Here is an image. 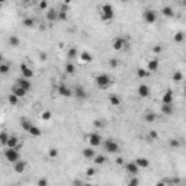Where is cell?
Wrapping results in <instances>:
<instances>
[{
	"label": "cell",
	"instance_id": "cell-32",
	"mask_svg": "<svg viewBox=\"0 0 186 186\" xmlns=\"http://www.w3.org/2000/svg\"><path fill=\"white\" fill-rule=\"evenodd\" d=\"M9 44L12 45V47H19V44H21V41H19V38L18 36H15V35H12L10 38H9Z\"/></svg>",
	"mask_w": 186,
	"mask_h": 186
},
{
	"label": "cell",
	"instance_id": "cell-38",
	"mask_svg": "<svg viewBox=\"0 0 186 186\" xmlns=\"http://www.w3.org/2000/svg\"><path fill=\"white\" fill-rule=\"evenodd\" d=\"M169 145H170L172 148H177V147H180V141H179L177 138H172V140L169 141Z\"/></svg>",
	"mask_w": 186,
	"mask_h": 186
},
{
	"label": "cell",
	"instance_id": "cell-12",
	"mask_svg": "<svg viewBox=\"0 0 186 186\" xmlns=\"http://www.w3.org/2000/svg\"><path fill=\"white\" fill-rule=\"evenodd\" d=\"M16 84H18V86H21L22 89H25L26 92H28L29 89L32 87L31 82H29L28 79H23V77H21V79H18V80H16Z\"/></svg>",
	"mask_w": 186,
	"mask_h": 186
},
{
	"label": "cell",
	"instance_id": "cell-28",
	"mask_svg": "<svg viewBox=\"0 0 186 186\" xmlns=\"http://www.w3.org/2000/svg\"><path fill=\"white\" fill-rule=\"evenodd\" d=\"M21 127H22L25 131L29 132V131H31V128H32L33 125H32V124H31V122H29L28 119H21Z\"/></svg>",
	"mask_w": 186,
	"mask_h": 186
},
{
	"label": "cell",
	"instance_id": "cell-37",
	"mask_svg": "<svg viewBox=\"0 0 186 186\" xmlns=\"http://www.w3.org/2000/svg\"><path fill=\"white\" fill-rule=\"evenodd\" d=\"M144 119L147 121V122H154V121H156V113H153V112H148V113H145Z\"/></svg>",
	"mask_w": 186,
	"mask_h": 186
},
{
	"label": "cell",
	"instance_id": "cell-2",
	"mask_svg": "<svg viewBox=\"0 0 186 186\" xmlns=\"http://www.w3.org/2000/svg\"><path fill=\"white\" fill-rule=\"evenodd\" d=\"M95 82H96V84H98V87L100 89H108L110 86V77L108 74H105V73H102V74H98V76L95 77Z\"/></svg>",
	"mask_w": 186,
	"mask_h": 186
},
{
	"label": "cell",
	"instance_id": "cell-19",
	"mask_svg": "<svg viewBox=\"0 0 186 186\" xmlns=\"http://www.w3.org/2000/svg\"><path fill=\"white\" fill-rule=\"evenodd\" d=\"M25 169H26V162L19 160L18 163H15V172H16V173H23Z\"/></svg>",
	"mask_w": 186,
	"mask_h": 186
},
{
	"label": "cell",
	"instance_id": "cell-48",
	"mask_svg": "<svg viewBox=\"0 0 186 186\" xmlns=\"http://www.w3.org/2000/svg\"><path fill=\"white\" fill-rule=\"evenodd\" d=\"M38 186H48V180L45 179V177H42V179H39L38 180V183H36Z\"/></svg>",
	"mask_w": 186,
	"mask_h": 186
},
{
	"label": "cell",
	"instance_id": "cell-20",
	"mask_svg": "<svg viewBox=\"0 0 186 186\" xmlns=\"http://www.w3.org/2000/svg\"><path fill=\"white\" fill-rule=\"evenodd\" d=\"M74 96H76L77 99H84L86 98V90L83 87H80V86H77V87L74 89Z\"/></svg>",
	"mask_w": 186,
	"mask_h": 186
},
{
	"label": "cell",
	"instance_id": "cell-15",
	"mask_svg": "<svg viewBox=\"0 0 186 186\" xmlns=\"http://www.w3.org/2000/svg\"><path fill=\"white\" fill-rule=\"evenodd\" d=\"M12 93H13V95H16L18 98L21 99V98H25V95H26V90H25V89H22L21 86H18V84H16L15 87L12 89Z\"/></svg>",
	"mask_w": 186,
	"mask_h": 186
},
{
	"label": "cell",
	"instance_id": "cell-14",
	"mask_svg": "<svg viewBox=\"0 0 186 186\" xmlns=\"http://www.w3.org/2000/svg\"><path fill=\"white\" fill-rule=\"evenodd\" d=\"M137 92H138V95H140L141 98H147V96L150 95V87H148L147 84H140Z\"/></svg>",
	"mask_w": 186,
	"mask_h": 186
},
{
	"label": "cell",
	"instance_id": "cell-17",
	"mask_svg": "<svg viewBox=\"0 0 186 186\" xmlns=\"http://www.w3.org/2000/svg\"><path fill=\"white\" fill-rule=\"evenodd\" d=\"M157 70H159V61H157V60H150L148 64H147V71L156 73Z\"/></svg>",
	"mask_w": 186,
	"mask_h": 186
},
{
	"label": "cell",
	"instance_id": "cell-35",
	"mask_svg": "<svg viewBox=\"0 0 186 186\" xmlns=\"http://www.w3.org/2000/svg\"><path fill=\"white\" fill-rule=\"evenodd\" d=\"M9 70H10L9 64H6V63H1V64H0V73H1V74H7Z\"/></svg>",
	"mask_w": 186,
	"mask_h": 186
},
{
	"label": "cell",
	"instance_id": "cell-5",
	"mask_svg": "<svg viewBox=\"0 0 186 186\" xmlns=\"http://www.w3.org/2000/svg\"><path fill=\"white\" fill-rule=\"evenodd\" d=\"M89 144H90V147H98L102 144V137L99 135L98 132H92V134H89Z\"/></svg>",
	"mask_w": 186,
	"mask_h": 186
},
{
	"label": "cell",
	"instance_id": "cell-6",
	"mask_svg": "<svg viewBox=\"0 0 186 186\" xmlns=\"http://www.w3.org/2000/svg\"><path fill=\"white\" fill-rule=\"evenodd\" d=\"M58 95H60V96H64V98H71V96H74V90L67 87L66 84H60V86H58Z\"/></svg>",
	"mask_w": 186,
	"mask_h": 186
},
{
	"label": "cell",
	"instance_id": "cell-52",
	"mask_svg": "<svg viewBox=\"0 0 186 186\" xmlns=\"http://www.w3.org/2000/svg\"><path fill=\"white\" fill-rule=\"evenodd\" d=\"M116 164L122 166V164H124V159H122V157H118V159H116Z\"/></svg>",
	"mask_w": 186,
	"mask_h": 186
},
{
	"label": "cell",
	"instance_id": "cell-45",
	"mask_svg": "<svg viewBox=\"0 0 186 186\" xmlns=\"http://www.w3.org/2000/svg\"><path fill=\"white\" fill-rule=\"evenodd\" d=\"M109 66L112 67V68H115V67L119 66V61H118L116 58H110V60H109Z\"/></svg>",
	"mask_w": 186,
	"mask_h": 186
},
{
	"label": "cell",
	"instance_id": "cell-55",
	"mask_svg": "<svg viewBox=\"0 0 186 186\" xmlns=\"http://www.w3.org/2000/svg\"><path fill=\"white\" fill-rule=\"evenodd\" d=\"M84 186H93V185H90V183H86V185H84Z\"/></svg>",
	"mask_w": 186,
	"mask_h": 186
},
{
	"label": "cell",
	"instance_id": "cell-30",
	"mask_svg": "<svg viewBox=\"0 0 186 186\" xmlns=\"http://www.w3.org/2000/svg\"><path fill=\"white\" fill-rule=\"evenodd\" d=\"M67 58H68V60H74V58H77V50L74 47H71V48L67 51Z\"/></svg>",
	"mask_w": 186,
	"mask_h": 186
},
{
	"label": "cell",
	"instance_id": "cell-8",
	"mask_svg": "<svg viewBox=\"0 0 186 186\" xmlns=\"http://www.w3.org/2000/svg\"><path fill=\"white\" fill-rule=\"evenodd\" d=\"M21 73H22L23 79H28V80L33 77V71L31 70V67L28 66V64H25V63H22V64H21Z\"/></svg>",
	"mask_w": 186,
	"mask_h": 186
},
{
	"label": "cell",
	"instance_id": "cell-49",
	"mask_svg": "<svg viewBox=\"0 0 186 186\" xmlns=\"http://www.w3.org/2000/svg\"><path fill=\"white\" fill-rule=\"evenodd\" d=\"M153 51L156 53V54H159V53H162V51H163V47H162V45H154Z\"/></svg>",
	"mask_w": 186,
	"mask_h": 186
},
{
	"label": "cell",
	"instance_id": "cell-34",
	"mask_svg": "<svg viewBox=\"0 0 186 186\" xmlns=\"http://www.w3.org/2000/svg\"><path fill=\"white\" fill-rule=\"evenodd\" d=\"M23 26H26V28H31V26H33V23H35V21H33L32 18H25L22 21Z\"/></svg>",
	"mask_w": 186,
	"mask_h": 186
},
{
	"label": "cell",
	"instance_id": "cell-51",
	"mask_svg": "<svg viewBox=\"0 0 186 186\" xmlns=\"http://www.w3.org/2000/svg\"><path fill=\"white\" fill-rule=\"evenodd\" d=\"M93 125H95L96 128H99V127H103V125H105V122H103V121H95V122H93Z\"/></svg>",
	"mask_w": 186,
	"mask_h": 186
},
{
	"label": "cell",
	"instance_id": "cell-11",
	"mask_svg": "<svg viewBox=\"0 0 186 186\" xmlns=\"http://www.w3.org/2000/svg\"><path fill=\"white\" fill-rule=\"evenodd\" d=\"M124 47H125V39H124V38H115V39H113L112 48H113L115 51H121Z\"/></svg>",
	"mask_w": 186,
	"mask_h": 186
},
{
	"label": "cell",
	"instance_id": "cell-31",
	"mask_svg": "<svg viewBox=\"0 0 186 186\" xmlns=\"http://www.w3.org/2000/svg\"><path fill=\"white\" fill-rule=\"evenodd\" d=\"M64 68H66V73H67V74H73V73L76 71V66H74L73 63H70V61H68V63L66 64V67H64Z\"/></svg>",
	"mask_w": 186,
	"mask_h": 186
},
{
	"label": "cell",
	"instance_id": "cell-26",
	"mask_svg": "<svg viewBox=\"0 0 186 186\" xmlns=\"http://www.w3.org/2000/svg\"><path fill=\"white\" fill-rule=\"evenodd\" d=\"M109 102L112 106H119L121 105V98L119 96H116V95H110L109 96Z\"/></svg>",
	"mask_w": 186,
	"mask_h": 186
},
{
	"label": "cell",
	"instance_id": "cell-25",
	"mask_svg": "<svg viewBox=\"0 0 186 186\" xmlns=\"http://www.w3.org/2000/svg\"><path fill=\"white\" fill-rule=\"evenodd\" d=\"M162 112L164 115H172L175 109H173V105H162Z\"/></svg>",
	"mask_w": 186,
	"mask_h": 186
},
{
	"label": "cell",
	"instance_id": "cell-56",
	"mask_svg": "<svg viewBox=\"0 0 186 186\" xmlns=\"http://www.w3.org/2000/svg\"><path fill=\"white\" fill-rule=\"evenodd\" d=\"M183 6H186V1H183Z\"/></svg>",
	"mask_w": 186,
	"mask_h": 186
},
{
	"label": "cell",
	"instance_id": "cell-13",
	"mask_svg": "<svg viewBox=\"0 0 186 186\" xmlns=\"http://www.w3.org/2000/svg\"><path fill=\"white\" fill-rule=\"evenodd\" d=\"M47 21H50V22L58 21V10H55V9H48V12H47Z\"/></svg>",
	"mask_w": 186,
	"mask_h": 186
},
{
	"label": "cell",
	"instance_id": "cell-39",
	"mask_svg": "<svg viewBox=\"0 0 186 186\" xmlns=\"http://www.w3.org/2000/svg\"><path fill=\"white\" fill-rule=\"evenodd\" d=\"M147 74H148V71H147L145 68H138V70H137V76L140 77V79H144V77H147Z\"/></svg>",
	"mask_w": 186,
	"mask_h": 186
},
{
	"label": "cell",
	"instance_id": "cell-43",
	"mask_svg": "<svg viewBox=\"0 0 186 186\" xmlns=\"http://www.w3.org/2000/svg\"><path fill=\"white\" fill-rule=\"evenodd\" d=\"M128 186H140V180H138V179H137V177L134 176L131 180L128 182Z\"/></svg>",
	"mask_w": 186,
	"mask_h": 186
},
{
	"label": "cell",
	"instance_id": "cell-47",
	"mask_svg": "<svg viewBox=\"0 0 186 186\" xmlns=\"http://www.w3.org/2000/svg\"><path fill=\"white\" fill-rule=\"evenodd\" d=\"M86 175H87L89 177L95 176V175H96V169H93V167H89L87 170H86Z\"/></svg>",
	"mask_w": 186,
	"mask_h": 186
},
{
	"label": "cell",
	"instance_id": "cell-3",
	"mask_svg": "<svg viewBox=\"0 0 186 186\" xmlns=\"http://www.w3.org/2000/svg\"><path fill=\"white\" fill-rule=\"evenodd\" d=\"M103 150L106 151V153L109 154H115L119 151V144L116 141H113V140H105L103 141Z\"/></svg>",
	"mask_w": 186,
	"mask_h": 186
},
{
	"label": "cell",
	"instance_id": "cell-44",
	"mask_svg": "<svg viewBox=\"0 0 186 186\" xmlns=\"http://www.w3.org/2000/svg\"><path fill=\"white\" fill-rule=\"evenodd\" d=\"M58 21H67V12L58 10Z\"/></svg>",
	"mask_w": 186,
	"mask_h": 186
},
{
	"label": "cell",
	"instance_id": "cell-10",
	"mask_svg": "<svg viewBox=\"0 0 186 186\" xmlns=\"http://www.w3.org/2000/svg\"><path fill=\"white\" fill-rule=\"evenodd\" d=\"M173 103V92L167 90L162 98V105H172Z\"/></svg>",
	"mask_w": 186,
	"mask_h": 186
},
{
	"label": "cell",
	"instance_id": "cell-54",
	"mask_svg": "<svg viewBox=\"0 0 186 186\" xmlns=\"http://www.w3.org/2000/svg\"><path fill=\"white\" fill-rule=\"evenodd\" d=\"M156 186H166V183H164L163 180H160V182H157V183H156Z\"/></svg>",
	"mask_w": 186,
	"mask_h": 186
},
{
	"label": "cell",
	"instance_id": "cell-29",
	"mask_svg": "<svg viewBox=\"0 0 186 186\" xmlns=\"http://www.w3.org/2000/svg\"><path fill=\"white\" fill-rule=\"evenodd\" d=\"M9 138H10V135H7V132L6 131L1 132V134H0V142H1V145H7Z\"/></svg>",
	"mask_w": 186,
	"mask_h": 186
},
{
	"label": "cell",
	"instance_id": "cell-33",
	"mask_svg": "<svg viewBox=\"0 0 186 186\" xmlns=\"http://www.w3.org/2000/svg\"><path fill=\"white\" fill-rule=\"evenodd\" d=\"M172 79H173V82L179 83V82H182V80H183V74H182L180 71H175V73H173V77H172Z\"/></svg>",
	"mask_w": 186,
	"mask_h": 186
},
{
	"label": "cell",
	"instance_id": "cell-9",
	"mask_svg": "<svg viewBox=\"0 0 186 186\" xmlns=\"http://www.w3.org/2000/svg\"><path fill=\"white\" fill-rule=\"evenodd\" d=\"M138 166H137V163L135 162H130V163H127L125 164V170L128 172V175H131V176H135L137 173H138Z\"/></svg>",
	"mask_w": 186,
	"mask_h": 186
},
{
	"label": "cell",
	"instance_id": "cell-24",
	"mask_svg": "<svg viewBox=\"0 0 186 186\" xmlns=\"http://www.w3.org/2000/svg\"><path fill=\"white\" fill-rule=\"evenodd\" d=\"M93 163L98 164V166H102V164L106 163V157L102 156V154H96V157L93 159Z\"/></svg>",
	"mask_w": 186,
	"mask_h": 186
},
{
	"label": "cell",
	"instance_id": "cell-23",
	"mask_svg": "<svg viewBox=\"0 0 186 186\" xmlns=\"http://www.w3.org/2000/svg\"><path fill=\"white\" fill-rule=\"evenodd\" d=\"M80 60H82L83 63H90V61L93 60V57H92L90 53H87V51H83V53L80 54Z\"/></svg>",
	"mask_w": 186,
	"mask_h": 186
},
{
	"label": "cell",
	"instance_id": "cell-36",
	"mask_svg": "<svg viewBox=\"0 0 186 186\" xmlns=\"http://www.w3.org/2000/svg\"><path fill=\"white\" fill-rule=\"evenodd\" d=\"M29 134H31L32 137H41V130H39L38 127H32L31 131H29Z\"/></svg>",
	"mask_w": 186,
	"mask_h": 186
},
{
	"label": "cell",
	"instance_id": "cell-21",
	"mask_svg": "<svg viewBox=\"0 0 186 186\" xmlns=\"http://www.w3.org/2000/svg\"><path fill=\"white\" fill-rule=\"evenodd\" d=\"M83 156H84L86 159H95V157H96V153H95L93 147H87V148L83 150Z\"/></svg>",
	"mask_w": 186,
	"mask_h": 186
},
{
	"label": "cell",
	"instance_id": "cell-22",
	"mask_svg": "<svg viewBox=\"0 0 186 186\" xmlns=\"http://www.w3.org/2000/svg\"><path fill=\"white\" fill-rule=\"evenodd\" d=\"M185 38H186V35L182 31H179V32H176L175 33V36H173V41L175 42H177V44H180V42H183L185 41Z\"/></svg>",
	"mask_w": 186,
	"mask_h": 186
},
{
	"label": "cell",
	"instance_id": "cell-42",
	"mask_svg": "<svg viewBox=\"0 0 186 186\" xmlns=\"http://www.w3.org/2000/svg\"><path fill=\"white\" fill-rule=\"evenodd\" d=\"M48 156H50L51 159H55V157H58V150H57V148H50V151H48Z\"/></svg>",
	"mask_w": 186,
	"mask_h": 186
},
{
	"label": "cell",
	"instance_id": "cell-41",
	"mask_svg": "<svg viewBox=\"0 0 186 186\" xmlns=\"http://www.w3.org/2000/svg\"><path fill=\"white\" fill-rule=\"evenodd\" d=\"M51 116H53V113H51L50 110H45V112H42V115H41V118L44 121H50L51 119Z\"/></svg>",
	"mask_w": 186,
	"mask_h": 186
},
{
	"label": "cell",
	"instance_id": "cell-40",
	"mask_svg": "<svg viewBox=\"0 0 186 186\" xmlns=\"http://www.w3.org/2000/svg\"><path fill=\"white\" fill-rule=\"evenodd\" d=\"M9 102H10L12 105H18V102H19V98H18L16 95L10 93V95H9Z\"/></svg>",
	"mask_w": 186,
	"mask_h": 186
},
{
	"label": "cell",
	"instance_id": "cell-16",
	"mask_svg": "<svg viewBox=\"0 0 186 186\" xmlns=\"http://www.w3.org/2000/svg\"><path fill=\"white\" fill-rule=\"evenodd\" d=\"M18 145H19V138L18 137H15V135H10V138H9V142H7V148H16L18 150Z\"/></svg>",
	"mask_w": 186,
	"mask_h": 186
},
{
	"label": "cell",
	"instance_id": "cell-57",
	"mask_svg": "<svg viewBox=\"0 0 186 186\" xmlns=\"http://www.w3.org/2000/svg\"><path fill=\"white\" fill-rule=\"evenodd\" d=\"M185 93H186V87H185Z\"/></svg>",
	"mask_w": 186,
	"mask_h": 186
},
{
	"label": "cell",
	"instance_id": "cell-46",
	"mask_svg": "<svg viewBox=\"0 0 186 186\" xmlns=\"http://www.w3.org/2000/svg\"><path fill=\"white\" fill-rule=\"evenodd\" d=\"M39 9H42V10H47L48 9V1L47 0H42V1H39Z\"/></svg>",
	"mask_w": 186,
	"mask_h": 186
},
{
	"label": "cell",
	"instance_id": "cell-4",
	"mask_svg": "<svg viewBox=\"0 0 186 186\" xmlns=\"http://www.w3.org/2000/svg\"><path fill=\"white\" fill-rule=\"evenodd\" d=\"M4 157H6V160H7L9 163L15 164V163L19 162V151H18L16 148H6Z\"/></svg>",
	"mask_w": 186,
	"mask_h": 186
},
{
	"label": "cell",
	"instance_id": "cell-27",
	"mask_svg": "<svg viewBox=\"0 0 186 186\" xmlns=\"http://www.w3.org/2000/svg\"><path fill=\"white\" fill-rule=\"evenodd\" d=\"M162 13H163L164 16H167V18H172L175 15V12H173V9L170 6H164L163 9H162Z\"/></svg>",
	"mask_w": 186,
	"mask_h": 186
},
{
	"label": "cell",
	"instance_id": "cell-50",
	"mask_svg": "<svg viewBox=\"0 0 186 186\" xmlns=\"http://www.w3.org/2000/svg\"><path fill=\"white\" fill-rule=\"evenodd\" d=\"M150 138H151V140H157V138H159V134L156 131H150Z\"/></svg>",
	"mask_w": 186,
	"mask_h": 186
},
{
	"label": "cell",
	"instance_id": "cell-7",
	"mask_svg": "<svg viewBox=\"0 0 186 186\" xmlns=\"http://www.w3.org/2000/svg\"><path fill=\"white\" fill-rule=\"evenodd\" d=\"M144 21L147 23H156L157 21V13L151 9H148V10L144 12Z\"/></svg>",
	"mask_w": 186,
	"mask_h": 186
},
{
	"label": "cell",
	"instance_id": "cell-18",
	"mask_svg": "<svg viewBox=\"0 0 186 186\" xmlns=\"http://www.w3.org/2000/svg\"><path fill=\"white\" fill-rule=\"evenodd\" d=\"M135 163H137L138 167H141V169H145V167H148V166H150L148 159H145V157H138V159L135 160Z\"/></svg>",
	"mask_w": 186,
	"mask_h": 186
},
{
	"label": "cell",
	"instance_id": "cell-1",
	"mask_svg": "<svg viewBox=\"0 0 186 186\" xmlns=\"http://www.w3.org/2000/svg\"><path fill=\"white\" fill-rule=\"evenodd\" d=\"M100 18L105 21V22H109L113 19V16H115V10H113V6L109 4V3H106V4H103L102 6V9H100Z\"/></svg>",
	"mask_w": 186,
	"mask_h": 186
},
{
	"label": "cell",
	"instance_id": "cell-53",
	"mask_svg": "<svg viewBox=\"0 0 186 186\" xmlns=\"http://www.w3.org/2000/svg\"><path fill=\"white\" fill-rule=\"evenodd\" d=\"M74 186H84V185H83L80 180H74Z\"/></svg>",
	"mask_w": 186,
	"mask_h": 186
}]
</instances>
